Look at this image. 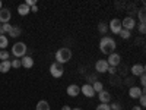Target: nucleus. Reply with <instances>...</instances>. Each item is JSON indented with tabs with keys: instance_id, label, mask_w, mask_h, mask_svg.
I'll return each instance as SVG.
<instances>
[{
	"instance_id": "nucleus-10",
	"label": "nucleus",
	"mask_w": 146,
	"mask_h": 110,
	"mask_svg": "<svg viewBox=\"0 0 146 110\" xmlns=\"http://www.w3.org/2000/svg\"><path fill=\"white\" fill-rule=\"evenodd\" d=\"M80 93H82L85 97H89V99H92V97L95 95V91H94V88H92V85H91V84H85V85H82Z\"/></svg>"
},
{
	"instance_id": "nucleus-21",
	"label": "nucleus",
	"mask_w": 146,
	"mask_h": 110,
	"mask_svg": "<svg viewBox=\"0 0 146 110\" xmlns=\"http://www.w3.org/2000/svg\"><path fill=\"white\" fill-rule=\"evenodd\" d=\"M92 88H94V91H95V93H101V91L104 90V85H102V82H101V81H96V82H94V84H92Z\"/></svg>"
},
{
	"instance_id": "nucleus-37",
	"label": "nucleus",
	"mask_w": 146,
	"mask_h": 110,
	"mask_svg": "<svg viewBox=\"0 0 146 110\" xmlns=\"http://www.w3.org/2000/svg\"><path fill=\"white\" fill-rule=\"evenodd\" d=\"M131 110H143V109H142L140 106H133V109H131Z\"/></svg>"
},
{
	"instance_id": "nucleus-14",
	"label": "nucleus",
	"mask_w": 146,
	"mask_h": 110,
	"mask_svg": "<svg viewBox=\"0 0 146 110\" xmlns=\"http://www.w3.org/2000/svg\"><path fill=\"white\" fill-rule=\"evenodd\" d=\"M98 99H100V101H101V103L108 104L110 101H111V94H110L108 91H105V90H102L101 93H98Z\"/></svg>"
},
{
	"instance_id": "nucleus-5",
	"label": "nucleus",
	"mask_w": 146,
	"mask_h": 110,
	"mask_svg": "<svg viewBox=\"0 0 146 110\" xmlns=\"http://www.w3.org/2000/svg\"><path fill=\"white\" fill-rule=\"evenodd\" d=\"M107 63H108V66H114V68H117L120 63H121V56L118 54V53H111V54H108V59H107Z\"/></svg>"
},
{
	"instance_id": "nucleus-15",
	"label": "nucleus",
	"mask_w": 146,
	"mask_h": 110,
	"mask_svg": "<svg viewBox=\"0 0 146 110\" xmlns=\"http://www.w3.org/2000/svg\"><path fill=\"white\" fill-rule=\"evenodd\" d=\"M21 63H22L23 68L29 69V68L34 66V60H32V57H29V56H23V57L21 59Z\"/></svg>"
},
{
	"instance_id": "nucleus-40",
	"label": "nucleus",
	"mask_w": 146,
	"mask_h": 110,
	"mask_svg": "<svg viewBox=\"0 0 146 110\" xmlns=\"http://www.w3.org/2000/svg\"><path fill=\"white\" fill-rule=\"evenodd\" d=\"M72 110H82V109H79V107H76V109H72Z\"/></svg>"
},
{
	"instance_id": "nucleus-31",
	"label": "nucleus",
	"mask_w": 146,
	"mask_h": 110,
	"mask_svg": "<svg viewBox=\"0 0 146 110\" xmlns=\"http://www.w3.org/2000/svg\"><path fill=\"white\" fill-rule=\"evenodd\" d=\"M25 5L28 7H32V6H36V0H25Z\"/></svg>"
},
{
	"instance_id": "nucleus-7",
	"label": "nucleus",
	"mask_w": 146,
	"mask_h": 110,
	"mask_svg": "<svg viewBox=\"0 0 146 110\" xmlns=\"http://www.w3.org/2000/svg\"><path fill=\"white\" fill-rule=\"evenodd\" d=\"M121 27H123V30H127V31H131L133 28L136 27V21L133 19L131 16H126L123 21H121Z\"/></svg>"
},
{
	"instance_id": "nucleus-12",
	"label": "nucleus",
	"mask_w": 146,
	"mask_h": 110,
	"mask_svg": "<svg viewBox=\"0 0 146 110\" xmlns=\"http://www.w3.org/2000/svg\"><path fill=\"white\" fill-rule=\"evenodd\" d=\"M145 73V65L142 63H136V65H133L131 66V75L133 76H140Z\"/></svg>"
},
{
	"instance_id": "nucleus-17",
	"label": "nucleus",
	"mask_w": 146,
	"mask_h": 110,
	"mask_svg": "<svg viewBox=\"0 0 146 110\" xmlns=\"http://www.w3.org/2000/svg\"><path fill=\"white\" fill-rule=\"evenodd\" d=\"M35 110H51V109H50V104H48L47 100H40L38 103H36Z\"/></svg>"
},
{
	"instance_id": "nucleus-22",
	"label": "nucleus",
	"mask_w": 146,
	"mask_h": 110,
	"mask_svg": "<svg viewBox=\"0 0 146 110\" xmlns=\"http://www.w3.org/2000/svg\"><path fill=\"white\" fill-rule=\"evenodd\" d=\"M118 35L121 37L123 40H129L130 37H131V34H130V31H127V30H121L120 32H118Z\"/></svg>"
},
{
	"instance_id": "nucleus-6",
	"label": "nucleus",
	"mask_w": 146,
	"mask_h": 110,
	"mask_svg": "<svg viewBox=\"0 0 146 110\" xmlns=\"http://www.w3.org/2000/svg\"><path fill=\"white\" fill-rule=\"evenodd\" d=\"M108 30H111L114 34H118L121 30H123V27H121V21L117 19V18L111 19V21H110V23H108Z\"/></svg>"
},
{
	"instance_id": "nucleus-25",
	"label": "nucleus",
	"mask_w": 146,
	"mask_h": 110,
	"mask_svg": "<svg viewBox=\"0 0 146 110\" xmlns=\"http://www.w3.org/2000/svg\"><path fill=\"white\" fill-rule=\"evenodd\" d=\"M145 12H146V10H145V6L137 12V16H139V19H140V23H145Z\"/></svg>"
},
{
	"instance_id": "nucleus-28",
	"label": "nucleus",
	"mask_w": 146,
	"mask_h": 110,
	"mask_svg": "<svg viewBox=\"0 0 146 110\" xmlns=\"http://www.w3.org/2000/svg\"><path fill=\"white\" fill-rule=\"evenodd\" d=\"M12 27H13V25H10V23H2V28H3V32H7V34H9V31L12 30Z\"/></svg>"
},
{
	"instance_id": "nucleus-29",
	"label": "nucleus",
	"mask_w": 146,
	"mask_h": 110,
	"mask_svg": "<svg viewBox=\"0 0 146 110\" xmlns=\"http://www.w3.org/2000/svg\"><path fill=\"white\" fill-rule=\"evenodd\" d=\"M139 101H140V107L143 109V107L146 106V97H145V93H143V94L139 97Z\"/></svg>"
},
{
	"instance_id": "nucleus-13",
	"label": "nucleus",
	"mask_w": 146,
	"mask_h": 110,
	"mask_svg": "<svg viewBox=\"0 0 146 110\" xmlns=\"http://www.w3.org/2000/svg\"><path fill=\"white\" fill-rule=\"evenodd\" d=\"M79 93H80V88L76 84H70L67 87V95H70V97H76V95H79Z\"/></svg>"
},
{
	"instance_id": "nucleus-11",
	"label": "nucleus",
	"mask_w": 146,
	"mask_h": 110,
	"mask_svg": "<svg viewBox=\"0 0 146 110\" xmlns=\"http://www.w3.org/2000/svg\"><path fill=\"white\" fill-rule=\"evenodd\" d=\"M95 70L98 72V73H105L108 70V63H107V60H96V63H95Z\"/></svg>"
},
{
	"instance_id": "nucleus-16",
	"label": "nucleus",
	"mask_w": 146,
	"mask_h": 110,
	"mask_svg": "<svg viewBox=\"0 0 146 110\" xmlns=\"http://www.w3.org/2000/svg\"><path fill=\"white\" fill-rule=\"evenodd\" d=\"M10 69H12L10 60H3V62H0V72L2 73H7Z\"/></svg>"
},
{
	"instance_id": "nucleus-2",
	"label": "nucleus",
	"mask_w": 146,
	"mask_h": 110,
	"mask_svg": "<svg viewBox=\"0 0 146 110\" xmlns=\"http://www.w3.org/2000/svg\"><path fill=\"white\" fill-rule=\"evenodd\" d=\"M70 59H72V50L69 47H62L56 52V62L60 63V65L67 63Z\"/></svg>"
},
{
	"instance_id": "nucleus-19",
	"label": "nucleus",
	"mask_w": 146,
	"mask_h": 110,
	"mask_svg": "<svg viewBox=\"0 0 146 110\" xmlns=\"http://www.w3.org/2000/svg\"><path fill=\"white\" fill-rule=\"evenodd\" d=\"M22 32L21 27H12V30L9 31V37H12V38H16V37H19Z\"/></svg>"
},
{
	"instance_id": "nucleus-23",
	"label": "nucleus",
	"mask_w": 146,
	"mask_h": 110,
	"mask_svg": "<svg viewBox=\"0 0 146 110\" xmlns=\"http://www.w3.org/2000/svg\"><path fill=\"white\" fill-rule=\"evenodd\" d=\"M98 31H100L101 34H105V32L108 31V23H105V22H100V23H98Z\"/></svg>"
},
{
	"instance_id": "nucleus-18",
	"label": "nucleus",
	"mask_w": 146,
	"mask_h": 110,
	"mask_svg": "<svg viewBox=\"0 0 146 110\" xmlns=\"http://www.w3.org/2000/svg\"><path fill=\"white\" fill-rule=\"evenodd\" d=\"M29 12H31V10H29V7H28L25 3H22V5L18 6V13H19L21 16H27Z\"/></svg>"
},
{
	"instance_id": "nucleus-8",
	"label": "nucleus",
	"mask_w": 146,
	"mask_h": 110,
	"mask_svg": "<svg viewBox=\"0 0 146 110\" xmlns=\"http://www.w3.org/2000/svg\"><path fill=\"white\" fill-rule=\"evenodd\" d=\"M10 18H12L10 9H7V7H2V9H0V22H2V23H9Z\"/></svg>"
},
{
	"instance_id": "nucleus-30",
	"label": "nucleus",
	"mask_w": 146,
	"mask_h": 110,
	"mask_svg": "<svg viewBox=\"0 0 146 110\" xmlns=\"http://www.w3.org/2000/svg\"><path fill=\"white\" fill-rule=\"evenodd\" d=\"M110 109H111V110H121V104L120 103H113V104H110Z\"/></svg>"
},
{
	"instance_id": "nucleus-32",
	"label": "nucleus",
	"mask_w": 146,
	"mask_h": 110,
	"mask_svg": "<svg viewBox=\"0 0 146 110\" xmlns=\"http://www.w3.org/2000/svg\"><path fill=\"white\" fill-rule=\"evenodd\" d=\"M108 73H111V75H115L117 73V68H114V66H108V70H107Z\"/></svg>"
},
{
	"instance_id": "nucleus-39",
	"label": "nucleus",
	"mask_w": 146,
	"mask_h": 110,
	"mask_svg": "<svg viewBox=\"0 0 146 110\" xmlns=\"http://www.w3.org/2000/svg\"><path fill=\"white\" fill-rule=\"evenodd\" d=\"M3 7V2H2V0H0V9H2Z\"/></svg>"
},
{
	"instance_id": "nucleus-24",
	"label": "nucleus",
	"mask_w": 146,
	"mask_h": 110,
	"mask_svg": "<svg viewBox=\"0 0 146 110\" xmlns=\"http://www.w3.org/2000/svg\"><path fill=\"white\" fill-rule=\"evenodd\" d=\"M10 65H12V68H15V69L21 68V66H22L21 59H13V60H10Z\"/></svg>"
},
{
	"instance_id": "nucleus-20",
	"label": "nucleus",
	"mask_w": 146,
	"mask_h": 110,
	"mask_svg": "<svg viewBox=\"0 0 146 110\" xmlns=\"http://www.w3.org/2000/svg\"><path fill=\"white\" fill-rule=\"evenodd\" d=\"M7 46H9V38H7L6 35H0V48L5 50Z\"/></svg>"
},
{
	"instance_id": "nucleus-38",
	"label": "nucleus",
	"mask_w": 146,
	"mask_h": 110,
	"mask_svg": "<svg viewBox=\"0 0 146 110\" xmlns=\"http://www.w3.org/2000/svg\"><path fill=\"white\" fill-rule=\"evenodd\" d=\"M0 35H5V32H3V28H2V25H0Z\"/></svg>"
},
{
	"instance_id": "nucleus-35",
	"label": "nucleus",
	"mask_w": 146,
	"mask_h": 110,
	"mask_svg": "<svg viewBox=\"0 0 146 110\" xmlns=\"http://www.w3.org/2000/svg\"><path fill=\"white\" fill-rule=\"evenodd\" d=\"M29 10H32L34 13H36V12H38V6H32V7H29Z\"/></svg>"
},
{
	"instance_id": "nucleus-27",
	"label": "nucleus",
	"mask_w": 146,
	"mask_h": 110,
	"mask_svg": "<svg viewBox=\"0 0 146 110\" xmlns=\"http://www.w3.org/2000/svg\"><path fill=\"white\" fill-rule=\"evenodd\" d=\"M0 60H2V62H3V60H9V53L6 50L0 52Z\"/></svg>"
},
{
	"instance_id": "nucleus-36",
	"label": "nucleus",
	"mask_w": 146,
	"mask_h": 110,
	"mask_svg": "<svg viewBox=\"0 0 146 110\" xmlns=\"http://www.w3.org/2000/svg\"><path fill=\"white\" fill-rule=\"evenodd\" d=\"M62 110H72V107L66 104V106H63V107H62Z\"/></svg>"
},
{
	"instance_id": "nucleus-1",
	"label": "nucleus",
	"mask_w": 146,
	"mask_h": 110,
	"mask_svg": "<svg viewBox=\"0 0 146 110\" xmlns=\"http://www.w3.org/2000/svg\"><path fill=\"white\" fill-rule=\"evenodd\" d=\"M115 47H117V43L114 41V38H111V37H102L101 41H100V50L102 54H111L114 53L115 50Z\"/></svg>"
},
{
	"instance_id": "nucleus-3",
	"label": "nucleus",
	"mask_w": 146,
	"mask_h": 110,
	"mask_svg": "<svg viewBox=\"0 0 146 110\" xmlns=\"http://www.w3.org/2000/svg\"><path fill=\"white\" fill-rule=\"evenodd\" d=\"M27 50L28 47L25 43H15L13 46H12V54H13L16 59H22L23 56H27Z\"/></svg>"
},
{
	"instance_id": "nucleus-4",
	"label": "nucleus",
	"mask_w": 146,
	"mask_h": 110,
	"mask_svg": "<svg viewBox=\"0 0 146 110\" xmlns=\"http://www.w3.org/2000/svg\"><path fill=\"white\" fill-rule=\"evenodd\" d=\"M63 73H64L63 65H60V63H57V62L51 63V66H50V75H51L53 78H62Z\"/></svg>"
},
{
	"instance_id": "nucleus-34",
	"label": "nucleus",
	"mask_w": 146,
	"mask_h": 110,
	"mask_svg": "<svg viewBox=\"0 0 146 110\" xmlns=\"http://www.w3.org/2000/svg\"><path fill=\"white\" fill-rule=\"evenodd\" d=\"M145 25H146V23H139V32L140 34H145L146 32V27Z\"/></svg>"
},
{
	"instance_id": "nucleus-33",
	"label": "nucleus",
	"mask_w": 146,
	"mask_h": 110,
	"mask_svg": "<svg viewBox=\"0 0 146 110\" xmlns=\"http://www.w3.org/2000/svg\"><path fill=\"white\" fill-rule=\"evenodd\" d=\"M140 85H142V88H145V85H146V75L145 73L140 75Z\"/></svg>"
},
{
	"instance_id": "nucleus-26",
	"label": "nucleus",
	"mask_w": 146,
	"mask_h": 110,
	"mask_svg": "<svg viewBox=\"0 0 146 110\" xmlns=\"http://www.w3.org/2000/svg\"><path fill=\"white\" fill-rule=\"evenodd\" d=\"M95 110H111L110 109V104H105V103H100L98 106H96Z\"/></svg>"
},
{
	"instance_id": "nucleus-9",
	"label": "nucleus",
	"mask_w": 146,
	"mask_h": 110,
	"mask_svg": "<svg viewBox=\"0 0 146 110\" xmlns=\"http://www.w3.org/2000/svg\"><path fill=\"white\" fill-rule=\"evenodd\" d=\"M143 93H145V88H140V87H137V85H133V87H130V90H129V95L131 97V99H139Z\"/></svg>"
}]
</instances>
